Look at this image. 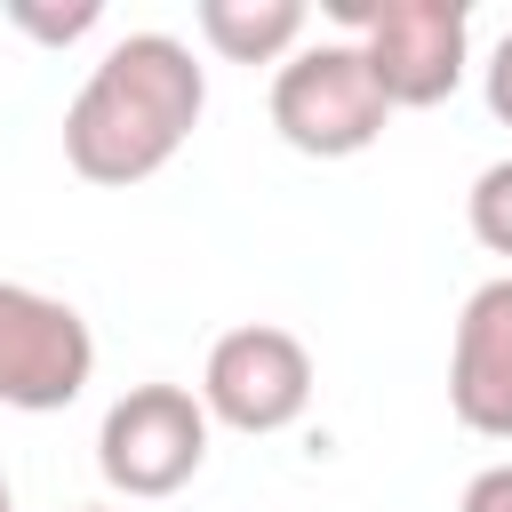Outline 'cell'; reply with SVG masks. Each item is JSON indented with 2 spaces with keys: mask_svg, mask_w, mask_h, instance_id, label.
Wrapping results in <instances>:
<instances>
[{
  "mask_svg": "<svg viewBox=\"0 0 512 512\" xmlns=\"http://www.w3.org/2000/svg\"><path fill=\"white\" fill-rule=\"evenodd\" d=\"M0 512H8V480H0Z\"/></svg>",
  "mask_w": 512,
  "mask_h": 512,
  "instance_id": "obj_13",
  "label": "cell"
},
{
  "mask_svg": "<svg viewBox=\"0 0 512 512\" xmlns=\"http://www.w3.org/2000/svg\"><path fill=\"white\" fill-rule=\"evenodd\" d=\"M192 24L224 64H288L312 16L304 0H200Z\"/></svg>",
  "mask_w": 512,
  "mask_h": 512,
  "instance_id": "obj_8",
  "label": "cell"
},
{
  "mask_svg": "<svg viewBox=\"0 0 512 512\" xmlns=\"http://www.w3.org/2000/svg\"><path fill=\"white\" fill-rule=\"evenodd\" d=\"M448 408L480 440H512V272L480 280L448 336Z\"/></svg>",
  "mask_w": 512,
  "mask_h": 512,
  "instance_id": "obj_7",
  "label": "cell"
},
{
  "mask_svg": "<svg viewBox=\"0 0 512 512\" xmlns=\"http://www.w3.org/2000/svg\"><path fill=\"white\" fill-rule=\"evenodd\" d=\"M96 336L64 296H40L24 280H0V408L56 416L88 392Z\"/></svg>",
  "mask_w": 512,
  "mask_h": 512,
  "instance_id": "obj_6",
  "label": "cell"
},
{
  "mask_svg": "<svg viewBox=\"0 0 512 512\" xmlns=\"http://www.w3.org/2000/svg\"><path fill=\"white\" fill-rule=\"evenodd\" d=\"M208 112V72L176 32H120L104 64L64 104V160L88 184H144L160 176Z\"/></svg>",
  "mask_w": 512,
  "mask_h": 512,
  "instance_id": "obj_1",
  "label": "cell"
},
{
  "mask_svg": "<svg viewBox=\"0 0 512 512\" xmlns=\"http://www.w3.org/2000/svg\"><path fill=\"white\" fill-rule=\"evenodd\" d=\"M392 96L376 88L360 40H312L272 72V128L304 160H352L384 136Z\"/></svg>",
  "mask_w": 512,
  "mask_h": 512,
  "instance_id": "obj_2",
  "label": "cell"
},
{
  "mask_svg": "<svg viewBox=\"0 0 512 512\" xmlns=\"http://www.w3.org/2000/svg\"><path fill=\"white\" fill-rule=\"evenodd\" d=\"M456 512H512V464L472 472V480H464V496H456Z\"/></svg>",
  "mask_w": 512,
  "mask_h": 512,
  "instance_id": "obj_11",
  "label": "cell"
},
{
  "mask_svg": "<svg viewBox=\"0 0 512 512\" xmlns=\"http://www.w3.org/2000/svg\"><path fill=\"white\" fill-rule=\"evenodd\" d=\"M488 112L512 128V32L496 40V56H488Z\"/></svg>",
  "mask_w": 512,
  "mask_h": 512,
  "instance_id": "obj_12",
  "label": "cell"
},
{
  "mask_svg": "<svg viewBox=\"0 0 512 512\" xmlns=\"http://www.w3.org/2000/svg\"><path fill=\"white\" fill-rule=\"evenodd\" d=\"M200 408H208V424L248 432V440L288 432L312 408V352H304V336H288L272 320L224 328L208 344V368H200Z\"/></svg>",
  "mask_w": 512,
  "mask_h": 512,
  "instance_id": "obj_5",
  "label": "cell"
},
{
  "mask_svg": "<svg viewBox=\"0 0 512 512\" xmlns=\"http://www.w3.org/2000/svg\"><path fill=\"white\" fill-rule=\"evenodd\" d=\"M8 16H16V32L48 40V48H72L80 32H96V24H104V8H96V0H72V8H32V0H16Z\"/></svg>",
  "mask_w": 512,
  "mask_h": 512,
  "instance_id": "obj_10",
  "label": "cell"
},
{
  "mask_svg": "<svg viewBox=\"0 0 512 512\" xmlns=\"http://www.w3.org/2000/svg\"><path fill=\"white\" fill-rule=\"evenodd\" d=\"M208 464V408L184 384H128L96 424V472L104 488L160 504Z\"/></svg>",
  "mask_w": 512,
  "mask_h": 512,
  "instance_id": "obj_4",
  "label": "cell"
},
{
  "mask_svg": "<svg viewBox=\"0 0 512 512\" xmlns=\"http://www.w3.org/2000/svg\"><path fill=\"white\" fill-rule=\"evenodd\" d=\"M464 216H472V240H480L488 256H512V160H488V168L472 176Z\"/></svg>",
  "mask_w": 512,
  "mask_h": 512,
  "instance_id": "obj_9",
  "label": "cell"
},
{
  "mask_svg": "<svg viewBox=\"0 0 512 512\" xmlns=\"http://www.w3.org/2000/svg\"><path fill=\"white\" fill-rule=\"evenodd\" d=\"M88 512H104V504H88Z\"/></svg>",
  "mask_w": 512,
  "mask_h": 512,
  "instance_id": "obj_14",
  "label": "cell"
},
{
  "mask_svg": "<svg viewBox=\"0 0 512 512\" xmlns=\"http://www.w3.org/2000/svg\"><path fill=\"white\" fill-rule=\"evenodd\" d=\"M336 16L360 32V56L392 112L448 104L472 64V8L464 0H336Z\"/></svg>",
  "mask_w": 512,
  "mask_h": 512,
  "instance_id": "obj_3",
  "label": "cell"
}]
</instances>
